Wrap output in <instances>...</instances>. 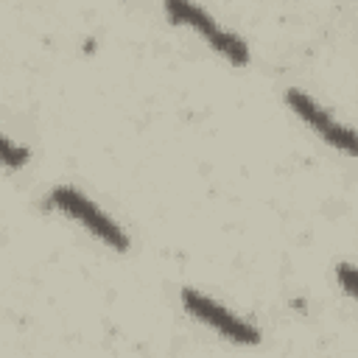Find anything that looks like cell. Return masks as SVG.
Returning <instances> with one entry per match:
<instances>
[{
  "mask_svg": "<svg viewBox=\"0 0 358 358\" xmlns=\"http://www.w3.org/2000/svg\"><path fill=\"white\" fill-rule=\"evenodd\" d=\"M50 207H59L62 213H67L70 218H76V221H81L92 235H98L103 243H109L112 249H117V252H126L129 249V238H126V232L109 218V215H103L84 193H78L76 187H70V185H59V187H53V193H50Z\"/></svg>",
  "mask_w": 358,
  "mask_h": 358,
  "instance_id": "cell-1",
  "label": "cell"
},
{
  "mask_svg": "<svg viewBox=\"0 0 358 358\" xmlns=\"http://www.w3.org/2000/svg\"><path fill=\"white\" fill-rule=\"evenodd\" d=\"M165 14L173 20V22H182V25H190L196 28L218 53H224L232 64H246L249 62V48L241 36L218 28L213 22L210 14H204L199 6H193L190 0H165Z\"/></svg>",
  "mask_w": 358,
  "mask_h": 358,
  "instance_id": "cell-2",
  "label": "cell"
},
{
  "mask_svg": "<svg viewBox=\"0 0 358 358\" xmlns=\"http://www.w3.org/2000/svg\"><path fill=\"white\" fill-rule=\"evenodd\" d=\"M182 302H185L187 313H193L196 319L207 322L221 336H227V338H232L238 344H257L260 341V333L252 324H246L243 319H238L235 313H229L227 308H221L218 302H213L210 296H204V294H199L193 288H185L182 291Z\"/></svg>",
  "mask_w": 358,
  "mask_h": 358,
  "instance_id": "cell-3",
  "label": "cell"
},
{
  "mask_svg": "<svg viewBox=\"0 0 358 358\" xmlns=\"http://www.w3.org/2000/svg\"><path fill=\"white\" fill-rule=\"evenodd\" d=\"M285 101H288V106H291L316 134H322L330 145H336V148H341V151L358 157V131H352V129L341 126L338 120H333L316 101H310V98H308L305 92H299V90H288V92H285Z\"/></svg>",
  "mask_w": 358,
  "mask_h": 358,
  "instance_id": "cell-4",
  "label": "cell"
},
{
  "mask_svg": "<svg viewBox=\"0 0 358 358\" xmlns=\"http://www.w3.org/2000/svg\"><path fill=\"white\" fill-rule=\"evenodd\" d=\"M336 277H338L341 288H344L350 296H355V299H358V268H355V266L341 263V266L336 268Z\"/></svg>",
  "mask_w": 358,
  "mask_h": 358,
  "instance_id": "cell-5",
  "label": "cell"
},
{
  "mask_svg": "<svg viewBox=\"0 0 358 358\" xmlns=\"http://www.w3.org/2000/svg\"><path fill=\"white\" fill-rule=\"evenodd\" d=\"M3 159H6L8 168H17V165H22L28 159V151L25 148H17L8 137H3Z\"/></svg>",
  "mask_w": 358,
  "mask_h": 358,
  "instance_id": "cell-6",
  "label": "cell"
}]
</instances>
